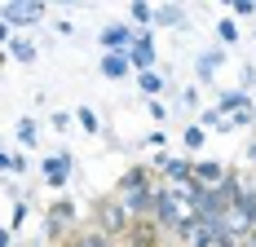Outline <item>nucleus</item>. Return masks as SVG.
Here are the masks:
<instances>
[{
  "label": "nucleus",
  "instance_id": "obj_1",
  "mask_svg": "<svg viewBox=\"0 0 256 247\" xmlns=\"http://www.w3.org/2000/svg\"><path fill=\"white\" fill-rule=\"evenodd\" d=\"M190 221H199V212H194V190L164 181L159 194H154V225H159L164 234H177V230H186Z\"/></svg>",
  "mask_w": 256,
  "mask_h": 247
},
{
  "label": "nucleus",
  "instance_id": "obj_2",
  "mask_svg": "<svg viewBox=\"0 0 256 247\" xmlns=\"http://www.w3.org/2000/svg\"><path fill=\"white\" fill-rule=\"evenodd\" d=\"M154 194H159V186L150 181L146 168H128L115 186V198L132 212V221H154Z\"/></svg>",
  "mask_w": 256,
  "mask_h": 247
},
{
  "label": "nucleus",
  "instance_id": "obj_3",
  "mask_svg": "<svg viewBox=\"0 0 256 247\" xmlns=\"http://www.w3.org/2000/svg\"><path fill=\"white\" fill-rule=\"evenodd\" d=\"M98 230L110 234V238H128V230H132V212H128L115 194L98 198Z\"/></svg>",
  "mask_w": 256,
  "mask_h": 247
},
{
  "label": "nucleus",
  "instance_id": "obj_4",
  "mask_svg": "<svg viewBox=\"0 0 256 247\" xmlns=\"http://www.w3.org/2000/svg\"><path fill=\"white\" fill-rule=\"evenodd\" d=\"M177 247H216L221 243V221H190L186 230L172 234Z\"/></svg>",
  "mask_w": 256,
  "mask_h": 247
},
{
  "label": "nucleus",
  "instance_id": "obj_5",
  "mask_svg": "<svg viewBox=\"0 0 256 247\" xmlns=\"http://www.w3.org/2000/svg\"><path fill=\"white\" fill-rule=\"evenodd\" d=\"M154 172L164 176L168 186H194V164L177 159V154H154Z\"/></svg>",
  "mask_w": 256,
  "mask_h": 247
},
{
  "label": "nucleus",
  "instance_id": "obj_6",
  "mask_svg": "<svg viewBox=\"0 0 256 247\" xmlns=\"http://www.w3.org/2000/svg\"><path fill=\"white\" fill-rule=\"evenodd\" d=\"M40 18H44L40 0H9V4H0V22H9V26H26V22H40Z\"/></svg>",
  "mask_w": 256,
  "mask_h": 247
},
{
  "label": "nucleus",
  "instance_id": "obj_7",
  "mask_svg": "<svg viewBox=\"0 0 256 247\" xmlns=\"http://www.w3.org/2000/svg\"><path fill=\"white\" fill-rule=\"evenodd\" d=\"M71 225H76V203H71V198H58L49 208V216H44V234H49V238H62Z\"/></svg>",
  "mask_w": 256,
  "mask_h": 247
},
{
  "label": "nucleus",
  "instance_id": "obj_8",
  "mask_svg": "<svg viewBox=\"0 0 256 247\" xmlns=\"http://www.w3.org/2000/svg\"><path fill=\"white\" fill-rule=\"evenodd\" d=\"M128 62H132V75L154 71V40H150V31H137V40H132V49H128Z\"/></svg>",
  "mask_w": 256,
  "mask_h": 247
},
{
  "label": "nucleus",
  "instance_id": "obj_9",
  "mask_svg": "<svg viewBox=\"0 0 256 247\" xmlns=\"http://www.w3.org/2000/svg\"><path fill=\"white\" fill-rule=\"evenodd\" d=\"M98 40H102V53H128L137 36H132L124 22H110V26H102V36H98Z\"/></svg>",
  "mask_w": 256,
  "mask_h": 247
},
{
  "label": "nucleus",
  "instance_id": "obj_10",
  "mask_svg": "<svg viewBox=\"0 0 256 247\" xmlns=\"http://www.w3.org/2000/svg\"><path fill=\"white\" fill-rule=\"evenodd\" d=\"M226 176H230V168H221L216 159H199V164H194V181H199V186H208V190L226 186Z\"/></svg>",
  "mask_w": 256,
  "mask_h": 247
},
{
  "label": "nucleus",
  "instance_id": "obj_11",
  "mask_svg": "<svg viewBox=\"0 0 256 247\" xmlns=\"http://www.w3.org/2000/svg\"><path fill=\"white\" fill-rule=\"evenodd\" d=\"M40 168H44V176H49L53 190H62V186H66V176H71V154H49Z\"/></svg>",
  "mask_w": 256,
  "mask_h": 247
},
{
  "label": "nucleus",
  "instance_id": "obj_12",
  "mask_svg": "<svg viewBox=\"0 0 256 247\" xmlns=\"http://www.w3.org/2000/svg\"><path fill=\"white\" fill-rule=\"evenodd\" d=\"M159 225L154 221H132V230H128V243L132 247H159Z\"/></svg>",
  "mask_w": 256,
  "mask_h": 247
},
{
  "label": "nucleus",
  "instance_id": "obj_13",
  "mask_svg": "<svg viewBox=\"0 0 256 247\" xmlns=\"http://www.w3.org/2000/svg\"><path fill=\"white\" fill-rule=\"evenodd\" d=\"M102 75L106 80H124V75H132L128 53H102Z\"/></svg>",
  "mask_w": 256,
  "mask_h": 247
},
{
  "label": "nucleus",
  "instance_id": "obj_14",
  "mask_svg": "<svg viewBox=\"0 0 256 247\" xmlns=\"http://www.w3.org/2000/svg\"><path fill=\"white\" fill-rule=\"evenodd\" d=\"M66 247H115V238L102 234V230H80V234H71Z\"/></svg>",
  "mask_w": 256,
  "mask_h": 247
},
{
  "label": "nucleus",
  "instance_id": "obj_15",
  "mask_svg": "<svg viewBox=\"0 0 256 247\" xmlns=\"http://www.w3.org/2000/svg\"><path fill=\"white\" fill-rule=\"evenodd\" d=\"M154 22L159 26H181L186 22V9H181V4H159V9H154Z\"/></svg>",
  "mask_w": 256,
  "mask_h": 247
},
{
  "label": "nucleus",
  "instance_id": "obj_16",
  "mask_svg": "<svg viewBox=\"0 0 256 247\" xmlns=\"http://www.w3.org/2000/svg\"><path fill=\"white\" fill-rule=\"evenodd\" d=\"M221 62H226V53H221V49H216V53H204V58L194 62V71H199V80H212V71H216Z\"/></svg>",
  "mask_w": 256,
  "mask_h": 247
},
{
  "label": "nucleus",
  "instance_id": "obj_17",
  "mask_svg": "<svg viewBox=\"0 0 256 247\" xmlns=\"http://www.w3.org/2000/svg\"><path fill=\"white\" fill-rule=\"evenodd\" d=\"M137 88H142L150 102H159V93H164V80H159L154 71H146V75H137Z\"/></svg>",
  "mask_w": 256,
  "mask_h": 247
},
{
  "label": "nucleus",
  "instance_id": "obj_18",
  "mask_svg": "<svg viewBox=\"0 0 256 247\" xmlns=\"http://www.w3.org/2000/svg\"><path fill=\"white\" fill-rule=\"evenodd\" d=\"M128 14H132V22H137V26H150L154 22V4H146V0H132Z\"/></svg>",
  "mask_w": 256,
  "mask_h": 247
},
{
  "label": "nucleus",
  "instance_id": "obj_19",
  "mask_svg": "<svg viewBox=\"0 0 256 247\" xmlns=\"http://www.w3.org/2000/svg\"><path fill=\"white\" fill-rule=\"evenodd\" d=\"M9 58L14 62H36V44L31 40H9Z\"/></svg>",
  "mask_w": 256,
  "mask_h": 247
},
{
  "label": "nucleus",
  "instance_id": "obj_20",
  "mask_svg": "<svg viewBox=\"0 0 256 247\" xmlns=\"http://www.w3.org/2000/svg\"><path fill=\"white\" fill-rule=\"evenodd\" d=\"M181 142H186V150H204V142H208L204 124H190V128H186V132H181Z\"/></svg>",
  "mask_w": 256,
  "mask_h": 247
},
{
  "label": "nucleus",
  "instance_id": "obj_21",
  "mask_svg": "<svg viewBox=\"0 0 256 247\" xmlns=\"http://www.w3.org/2000/svg\"><path fill=\"white\" fill-rule=\"evenodd\" d=\"M36 137H40L36 120H22V124H18V142H22V146H36Z\"/></svg>",
  "mask_w": 256,
  "mask_h": 247
},
{
  "label": "nucleus",
  "instance_id": "obj_22",
  "mask_svg": "<svg viewBox=\"0 0 256 247\" xmlns=\"http://www.w3.org/2000/svg\"><path fill=\"white\" fill-rule=\"evenodd\" d=\"M216 36H221L226 44H238V26H234V18H221V22H216Z\"/></svg>",
  "mask_w": 256,
  "mask_h": 247
},
{
  "label": "nucleus",
  "instance_id": "obj_23",
  "mask_svg": "<svg viewBox=\"0 0 256 247\" xmlns=\"http://www.w3.org/2000/svg\"><path fill=\"white\" fill-rule=\"evenodd\" d=\"M76 120L84 124V128H88V132H102V120H98V115H93V110H88V106H80V110H76Z\"/></svg>",
  "mask_w": 256,
  "mask_h": 247
},
{
  "label": "nucleus",
  "instance_id": "obj_24",
  "mask_svg": "<svg viewBox=\"0 0 256 247\" xmlns=\"http://www.w3.org/2000/svg\"><path fill=\"white\" fill-rule=\"evenodd\" d=\"M0 164H4L9 172H22V168H26V159H22V154H0Z\"/></svg>",
  "mask_w": 256,
  "mask_h": 247
},
{
  "label": "nucleus",
  "instance_id": "obj_25",
  "mask_svg": "<svg viewBox=\"0 0 256 247\" xmlns=\"http://www.w3.org/2000/svg\"><path fill=\"white\" fill-rule=\"evenodd\" d=\"M230 14H238V18H248V14H256V0H234Z\"/></svg>",
  "mask_w": 256,
  "mask_h": 247
},
{
  "label": "nucleus",
  "instance_id": "obj_26",
  "mask_svg": "<svg viewBox=\"0 0 256 247\" xmlns=\"http://www.w3.org/2000/svg\"><path fill=\"white\" fill-rule=\"evenodd\" d=\"M26 221V203H14V216H9V230H14V225H22Z\"/></svg>",
  "mask_w": 256,
  "mask_h": 247
},
{
  "label": "nucleus",
  "instance_id": "obj_27",
  "mask_svg": "<svg viewBox=\"0 0 256 247\" xmlns=\"http://www.w3.org/2000/svg\"><path fill=\"white\" fill-rule=\"evenodd\" d=\"M248 159H252V164H256V146H248Z\"/></svg>",
  "mask_w": 256,
  "mask_h": 247
}]
</instances>
